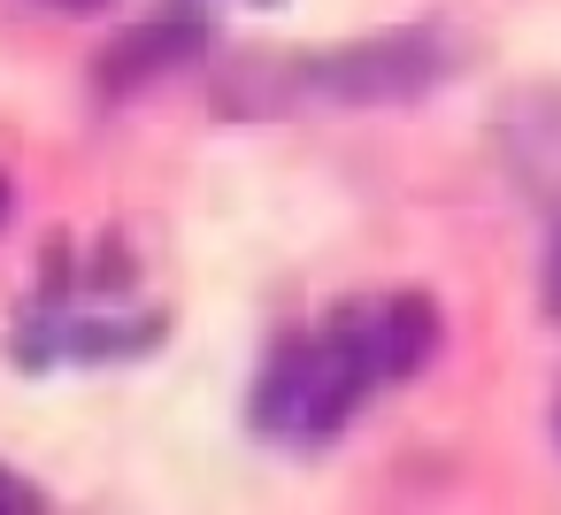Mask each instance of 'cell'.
<instances>
[{
	"mask_svg": "<svg viewBox=\"0 0 561 515\" xmlns=\"http://www.w3.org/2000/svg\"><path fill=\"white\" fill-rule=\"evenodd\" d=\"M446 39L438 32H385V39H362V47H339V55H316L308 62V85L331 93V101H415L446 78Z\"/></svg>",
	"mask_w": 561,
	"mask_h": 515,
	"instance_id": "1",
	"label": "cell"
},
{
	"mask_svg": "<svg viewBox=\"0 0 561 515\" xmlns=\"http://www.w3.org/2000/svg\"><path fill=\"white\" fill-rule=\"evenodd\" d=\"M346 316V331L362 339V354H369V369H377V385H392V377H415L431 354H438V308L423 300V293H400V300H354V308H339Z\"/></svg>",
	"mask_w": 561,
	"mask_h": 515,
	"instance_id": "2",
	"label": "cell"
},
{
	"mask_svg": "<svg viewBox=\"0 0 561 515\" xmlns=\"http://www.w3.org/2000/svg\"><path fill=\"white\" fill-rule=\"evenodd\" d=\"M201 39H208V24L201 16H162V24H147V32H131L124 47H108V85H139V78H154V70H170V62H185V55H201Z\"/></svg>",
	"mask_w": 561,
	"mask_h": 515,
	"instance_id": "3",
	"label": "cell"
},
{
	"mask_svg": "<svg viewBox=\"0 0 561 515\" xmlns=\"http://www.w3.org/2000/svg\"><path fill=\"white\" fill-rule=\"evenodd\" d=\"M39 507V484L16 477V469H0V515H32Z\"/></svg>",
	"mask_w": 561,
	"mask_h": 515,
	"instance_id": "4",
	"label": "cell"
},
{
	"mask_svg": "<svg viewBox=\"0 0 561 515\" xmlns=\"http://www.w3.org/2000/svg\"><path fill=\"white\" fill-rule=\"evenodd\" d=\"M62 9H101V0H62Z\"/></svg>",
	"mask_w": 561,
	"mask_h": 515,
	"instance_id": "5",
	"label": "cell"
},
{
	"mask_svg": "<svg viewBox=\"0 0 561 515\" xmlns=\"http://www.w3.org/2000/svg\"><path fill=\"white\" fill-rule=\"evenodd\" d=\"M553 423H561V408H553Z\"/></svg>",
	"mask_w": 561,
	"mask_h": 515,
	"instance_id": "6",
	"label": "cell"
}]
</instances>
